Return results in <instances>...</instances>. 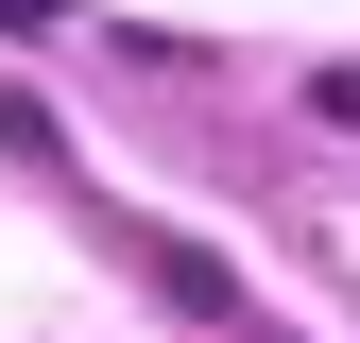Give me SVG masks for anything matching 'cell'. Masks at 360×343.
<instances>
[{"label": "cell", "instance_id": "1", "mask_svg": "<svg viewBox=\"0 0 360 343\" xmlns=\"http://www.w3.org/2000/svg\"><path fill=\"white\" fill-rule=\"evenodd\" d=\"M0 34H52V0H0Z\"/></svg>", "mask_w": 360, "mask_h": 343}]
</instances>
